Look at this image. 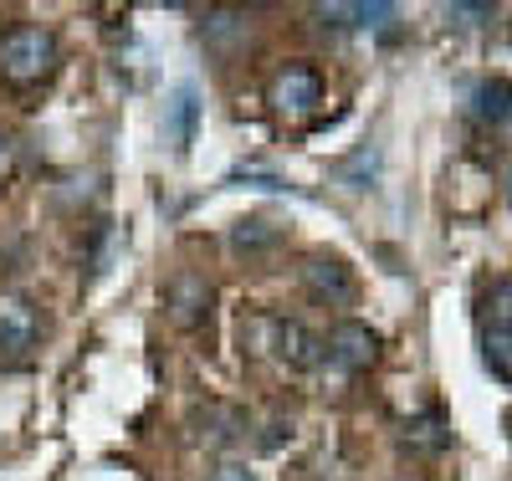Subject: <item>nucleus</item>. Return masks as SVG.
<instances>
[{
    "mask_svg": "<svg viewBox=\"0 0 512 481\" xmlns=\"http://www.w3.org/2000/svg\"><path fill=\"white\" fill-rule=\"evenodd\" d=\"M57 67V36L47 26H11L0 36V77L11 87H36Z\"/></svg>",
    "mask_w": 512,
    "mask_h": 481,
    "instance_id": "1",
    "label": "nucleus"
},
{
    "mask_svg": "<svg viewBox=\"0 0 512 481\" xmlns=\"http://www.w3.org/2000/svg\"><path fill=\"white\" fill-rule=\"evenodd\" d=\"M267 103H272V113L287 118V123L313 118V113L323 108V72H318L313 62H287V67H277L272 82H267Z\"/></svg>",
    "mask_w": 512,
    "mask_h": 481,
    "instance_id": "2",
    "label": "nucleus"
},
{
    "mask_svg": "<svg viewBox=\"0 0 512 481\" xmlns=\"http://www.w3.org/2000/svg\"><path fill=\"white\" fill-rule=\"evenodd\" d=\"M251 333H262V348L282 364V369H292V374H303V369H313L318 364V338L308 333V323H297V318H256V328Z\"/></svg>",
    "mask_w": 512,
    "mask_h": 481,
    "instance_id": "3",
    "label": "nucleus"
},
{
    "mask_svg": "<svg viewBox=\"0 0 512 481\" xmlns=\"http://www.w3.org/2000/svg\"><path fill=\"white\" fill-rule=\"evenodd\" d=\"M328 364L333 369H344V374H364L374 359H379V333L359 318H344V323H333L328 328Z\"/></svg>",
    "mask_w": 512,
    "mask_h": 481,
    "instance_id": "4",
    "label": "nucleus"
},
{
    "mask_svg": "<svg viewBox=\"0 0 512 481\" xmlns=\"http://www.w3.org/2000/svg\"><path fill=\"white\" fill-rule=\"evenodd\" d=\"M41 343V313L36 302L21 297V292H0V354H31V348Z\"/></svg>",
    "mask_w": 512,
    "mask_h": 481,
    "instance_id": "5",
    "label": "nucleus"
},
{
    "mask_svg": "<svg viewBox=\"0 0 512 481\" xmlns=\"http://www.w3.org/2000/svg\"><path fill=\"white\" fill-rule=\"evenodd\" d=\"M210 297H216V287H210L205 277H195V272H175V277L164 282V313H169V323L195 328V323L210 313Z\"/></svg>",
    "mask_w": 512,
    "mask_h": 481,
    "instance_id": "6",
    "label": "nucleus"
},
{
    "mask_svg": "<svg viewBox=\"0 0 512 481\" xmlns=\"http://www.w3.org/2000/svg\"><path fill=\"white\" fill-rule=\"evenodd\" d=\"M303 287H308V297L328 302V308H344V302H354V272H349L338 256H323V251L303 261Z\"/></svg>",
    "mask_w": 512,
    "mask_h": 481,
    "instance_id": "7",
    "label": "nucleus"
},
{
    "mask_svg": "<svg viewBox=\"0 0 512 481\" xmlns=\"http://www.w3.org/2000/svg\"><path fill=\"white\" fill-rule=\"evenodd\" d=\"M195 128H200V93L190 82H180L175 93H169V103H164V139H169V149L190 154Z\"/></svg>",
    "mask_w": 512,
    "mask_h": 481,
    "instance_id": "8",
    "label": "nucleus"
},
{
    "mask_svg": "<svg viewBox=\"0 0 512 481\" xmlns=\"http://www.w3.org/2000/svg\"><path fill=\"white\" fill-rule=\"evenodd\" d=\"M246 31H251V16L246 11H205V26H200L205 47L216 52V57H226L231 47H241Z\"/></svg>",
    "mask_w": 512,
    "mask_h": 481,
    "instance_id": "9",
    "label": "nucleus"
},
{
    "mask_svg": "<svg viewBox=\"0 0 512 481\" xmlns=\"http://www.w3.org/2000/svg\"><path fill=\"white\" fill-rule=\"evenodd\" d=\"M477 118L492 128V134H512V82L492 77L477 87Z\"/></svg>",
    "mask_w": 512,
    "mask_h": 481,
    "instance_id": "10",
    "label": "nucleus"
},
{
    "mask_svg": "<svg viewBox=\"0 0 512 481\" xmlns=\"http://www.w3.org/2000/svg\"><path fill=\"white\" fill-rule=\"evenodd\" d=\"M195 425H205V430H195L205 446H236L246 435V415L226 410V405H205V415H195Z\"/></svg>",
    "mask_w": 512,
    "mask_h": 481,
    "instance_id": "11",
    "label": "nucleus"
},
{
    "mask_svg": "<svg viewBox=\"0 0 512 481\" xmlns=\"http://www.w3.org/2000/svg\"><path fill=\"white\" fill-rule=\"evenodd\" d=\"M277 241H282V226L277 221H262V215H246V221L231 226V251H241V256L272 251Z\"/></svg>",
    "mask_w": 512,
    "mask_h": 481,
    "instance_id": "12",
    "label": "nucleus"
},
{
    "mask_svg": "<svg viewBox=\"0 0 512 481\" xmlns=\"http://www.w3.org/2000/svg\"><path fill=\"white\" fill-rule=\"evenodd\" d=\"M482 333H507L512 338V277H497L482 297Z\"/></svg>",
    "mask_w": 512,
    "mask_h": 481,
    "instance_id": "13",
    "label": "nucleus"
},
{
    "mask_svg": "<svg viewBox=\"0 0 512 481\" xmlns=\"http://www.w3.org/2000/svg\"><path fill=\"white\" fill-rule=\"evenodd\" d=\"M395 21H400V6H390V0H369V6H354V26H359V31L395 36Z\"/></svg>",
    "mask_w": 512,
    "mask_h": 481,
    "instance_id": "14",
    "label": "nucleus"
},
{
    "mask_svg": "<svg viewBox=\"0 0 512 481\" xmlns=\"http://www.w3.org/2000/svg\"><path fill=\"white\" fill-rule=\"evenodd\" d=\"M405 441L420 446V451H441V446H451V430H446L441 415H425V420H410L405 425Z\"/></svg>",
    "mask_w": 512,
    "mask_h": 481,
    "instance_id": "15",
    "label": "nucleus"
},
{
    "mask_svg": "<svg viewBox=\"0 0 512 481\" xmlns=\"http://www.w3.org/2000/svg\"><path fill=\"white\" fill-rule=\"evenodd\" d=\"M482 359H487V369L497 379L512 384V338L507 333H482Z\"/></svg>",
    "mask_w": 512,
    "mask_h": 481,
    "instance_id": "16",
    "label": "nucleus"
},
{
    "mask_svg": "<svg viewBox=\"0 0 512 481\" xmlns=\"http://www.w3.org/2000/svg\"><path fill=\"white\" fill-rule=\"evenodd\" d=\"M118 246H123V231H118V226H108V231H103V246H98V256H93V272H98V277L108 272V261H113V251H118Z\"/></svg>",
    "mask_w": 512,
    "mask_h": 481,
    "instance_id": "17",
    "label": "nucleus"
},
{
    "mask_svg": "<svg viewBox=\"0 0 512 481\" xmlns=\"http://www.w3.org/2000/svg\"><path fill=\"white\" fill-rule=\"evenodd\" d=\"M446 16H451L456 26H477V21L492 16V6H446Z\"/></svg>",
    "mask_w": 512,
    "mask_h": 481,
    "instance_id": "18",
    "label": "nucleus"
},
{
    "mask_svg": "<svg viewBox=\"0 0 512 481\" xmlns=\"http://www.w3.org/2000/svg\"><path fill=\"white\" fill-rule=\"evenodd\" d=\"M210 481H256V476H251L241 461H221L216 471H210Z\"/></svg>",
    "mask_w": 512,
    "mask_h": 481,
    "instance_id": "19",
    "label": "nucleus"
},
{
    "mask_svg": "<svg viewBox=\"0 0 512 481\" xmlns=\"http://www.w3.org/2000/svg\"><path fill=\"white\" fill-rule=\"evenodd\" d=\"M6 174H11V144L0 139V180H6Z\"/></svg>",
    "mask_w": 512,
    "mask_h": 481,
    "instance_id": "20",
    "label": "nucleus"
},
{
    "mask_svg": "<svg viewBox=\"0 0 512 481\" xmlns=\"http://www.w3.org/2000/svg\"><path fill=\"white\" fill-rule=\"evenodd\" d=\"M507 31H512V21H507Z\"/></svg>",
    "mask_w": 512,
    "mask_h": 481,
    "instance_id": "21",
    "label": "nucleus"
}]
</instances>
